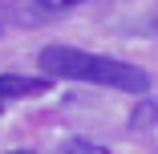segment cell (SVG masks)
Instances as JSON below:
<instances>
[{"instance_id": "1", "label": "cell", "mask_w": 158, "mask_h": 154, "mask_svg": "<svg viewBox=\"0 0 158 154\" xmlns=\"http://www.w3.org/2000/svg\"><path fill=\"white\" fill-rule=\"evenodd\" d=\"M41 73L61 77V81H89V85H106L122 89V94H150V73L138 65H126L114 57H98L73 45H49L41 49Z\"/></svg>"}, {"instance_id": "2", "label": "cell", "mask_w": 158, "mask_h": 154, "mask_svg": "<svg viewBox=\"0 0 158 154\" xmlns=\"http://www.w3.org/2000/svg\"><path fill=\"white\" fill-rule=\"evenodd\" d=\"M53 85V77H20V73H0V102L16 98H37Z\"/></svg>"}, {"instance_id": "3", "label": "cell", "mask_w": 158, "mask_h": 154, "mask_svg": "<svg viewBox=\"0 0 158 154\" xmlns=\"http://www.w3.org/2000/svg\"><path fill=\"white\" fill-rule=\"evenodd\" d=\"M8 154H28V150H8Z\"/></svg>"}]
</instances>
